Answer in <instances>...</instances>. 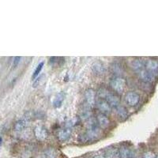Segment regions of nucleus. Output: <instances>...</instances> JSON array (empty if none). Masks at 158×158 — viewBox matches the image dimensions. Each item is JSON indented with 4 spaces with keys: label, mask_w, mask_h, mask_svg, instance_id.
Returning <instances> with one entry per match:
<instances>
[{
    "label": "nucleus",
    "mask_w": 158,
    "mask_h": 158,
    "mask_svg": "<svg viewBox=\"0 0 158 158\" xmlns=\"http://www.w3.org/2000/svg\"><path fill=\"white\" fill-rule=\"evenodd\" d=\"M98 95L100 96L101 99H103L104 101H106L111 107L116 108L120 104V100L119 97L115 95L113 93H111L108 89L104 88L100 89L98 91Z\"/></svg>",
    "instance_id": "obj_1"
},
{
    "label": "nucleus",
    "mask_w": 158,
    "mask_h": 158,
    "mask_svg": "<svg viewBox=\"0 0 158 158\" xmlns=\"http://www.w3.org/2000/svg\"><path fill=\"white\" fill-rule=\"evenodd\" d=\"M101 135V131L96 124H90L89 127L87 131L81 137V141L83 142H94Z\"/></svg>",
    "instance_id": "obj_2"
},
{
    "label": "nucleus",
    "mask_w": 158,
    "mask_h": 158,
    "mask_svg": "<svg viewBox=\"0 0 158 158\" xmlns=\"http://www.w3.org/2000/svg\"><path fill=\"white\" fill-rule=\"evenodd\" d=\"M110 85L111 89L116 92L117 94H123L126 87V80L121 77H115L111 80Z\"/></svg>",
    "instance_id": "obj_3"
},
{
    "label": "nucleus",
    "mask_w": 158,
    "mask_h": 158,
    "mask_svg": "<svg viewBox=\"0 0 158 158\" xmlns=\"http://www.w3.org/2000/svg\"><path fill=\"white\" fill-rule=\"evenodd\" d=\"M125 101L130 106H136L140 101V96L135 92H128L125 96Z\"/></svg>",
    "instance_id": "obj_4"
},
{
    "label": "nucleus",
    "mask_w": 158,
    "mask_h": 158,
    "mask_svg": "<svg viewBox=\"0 0 158 158\" xmlns=\"http://www.w3.org/2000/svg\"><path fill=\"white\" fill-rule=\"evenodd\" d=\"M144 67L146 70L150 72L151 74L156 76L158 74V62L153 59H148L146 62L144 63Z\"/></svg>",
    "instance_id": "obj_5"
},
{
    "label": "nucleus",
    "mask_w": 158,
    "mask_h": 158,
    "mask_svg": "<svg viewBox=\"0 0 158 158\" xmlns=\"http://www.w3.org/2000/svg\"><path fill=\"white\" fill-rule=\"evenodd\" d=\"M34 135L38 140L44 141L48 136V132L44 127L37 126L34 129Z\"/></svg>",
    "instance_id": "obj_6"
},
{
    "label": "nucleus",
    "mask_w": 158,
    "mask_h": 158,
    "mask_svg": "<svg viewBox=\"0 0 158 158\" xmlns=\"http://www.w3.org/2000/svg\"><path fill=\"white\" fill-rule=\"evenodd\" d=\"M97 108L101 111V114L104 115H108L111 111V107L110 106L108 103L103 99H100L97 102Z\"/></svg>",
    "instance_id": "obj_7"
},
{
    "label": "nucleus",
    "mask_w": 158,
    "mask_h": 158,
    "mask_svg": "<svg viewBox=\"0 0 158 158\" xmlns=\"http://www.w3.org/2000/svg\"><path fill=\"white\" fill-rule=\"evenodd\" d=\"M138 75H139V77L142 79V81H145V82H153L155 79V76L153 75V74H151L150 72H149L148 70H146V69L144 68L142 69V70L138 73Z\"/></svg>",
    "instance_id": "obj_8"
},
{
    "label": "nucleus",
    "mask_w": 158,
    "mask_h": 158,
    "mask_svg": "<svg viewBox=\"0 0 158 158\" xmlns=\"http://www.w3.org/2000/svg\"><path fill=\"white\" fill-rule=\"evenodd\" d=\"M92 70L94 72V74H97V75H102L106 71L105 66L101 61L95 62L92 66Z\"/></svg>",
    "instance_id": "obj_9"
},
{
    "label": "nucleus",
    "mask_w": 158,
    "mask_h": 158,
    "mask_svg": "<svg viewBox=\"0 0 158 158\" xmlns=\"http://www.w3.org/2000/svg\"><path fill=\"white\" fill-rule=\"evenodd\" d=\"M71 135V130L70 128H64L62 129L57 133V138L60 142H66L70 138Z\"/></svg>",
    "instance_id": "obj_10"
},
{
    "label": "nucleus",
    "mask_w": 158,
    "mask_h": 158,
    "mask_svg": "<svg viewBox=\"0 0 158 158\" xmlns=\"http://www.w3.org/2000/svg\"><path fill=\"white\" fill-rule=\"evenodd\" d=\"M65 97H66V94L63 93V92H60L59 94H56L54 97L53 99V101H52V104H53V107L55 108H59L62 106L63 101L65 100Z\"/></svg>",
    "instance_id": "obj_11"
},
{
    "label": "nucleus",
    "mask_w": 158,
    "mask_h": 158,
    "mask_svg": "<svg viewBox=\"0 0 158 158\" xmlns=\"http://www.w3.org/2000/svg\"><path fill=\"white\" fill-rule=\"evenodd\" d=\"M97 123L101 128L106 129L110 126V120L106 115L104 114H100L97 116Z\"/></svg>",
    "instance_id": "obj_12"
},
{
    "label": "nucleus",
    "mask_w": 158,
    "mask_h": 158,
    "mask_svg": "<svg viewBox=\"0 0 158 158\" xmlns=\"http://www.w3.org/2000/svg\"><path fill=\"white\" fill-rule=\"evenodd\" d=\"M118 155L120 158H131L134 156V153L132 149L130 148L123 146L118 149Z\"/></svg>",
    "instance_id": "obj_13"
},
{
    "label": "nucleus",
    "mask_w": 158,
    "mask_h": 158,
    "mask_svg": "<svg viewBox=\"0 0 158 158\" xmlns=\"http://www.w3.org/2000/svg\"><path fill=\"white\" fill-rule=\"evenodd\" d=\"M95 92L92 89H89L85 92V100H86V104L89 106L92 107L95 104Z\"/></svg>",
    "instance_id": "obj_14"
},
{
    "label": "nucleus",
    "mask_w": 158,
    "mask_h": 158,
    "mask_svg": "<svg viewBox=\"0 0 158 158\" xmlns=\"http://www.w3.org/2000/svg\"><path fill=\"white\" fill-rule=\"evenodd\" d=\"M115 108V111H116V114L119 116V118H123V119H125V118H127L128 116V112L127 111V109L124 107L120 106L118 105V107H116Z\"/></svg>",
    "instance_id": "obj_15"
},
{
    "label": "nucleus",
    "mask_w": 158,
    "mask_h": 158,
    "mask_svg": "<svg viewBox=\"0 0 158 158\" xmlns=\"http://www.w3.org/2000/svg\"><path fill=\"white\" fill-rule=\"evenodd\" d=\"M90 110H91V107L89 106L87 104H85L81 109V118H85V119L89 118L90 115H91V111H90Z\"/></svg>",
    "instance_id": "obj_16"
},
{
    "label": "nucleus",
    "mask_w": 158,
    "mask_h": 158,
    "mask_svg": "<svg viewBox=\"0 0 158 158\" xmlns=\"http://www.w3.org/2000/svg\"><path fill=\"white\" fill-rule=\"evenodd\" d=\"M131 66H132V68L135 70V71H136L137 73L142 70V69H144V63H142V61H141L140 59H135L132 63H131Z\"/></svg>",
    "instance_id": "obj_17"
},
{
    "label": "nucleus",
    "mask_w": 158,
    "mask_h": 158,
    "mask_svg": "<svg viewBox=\"0 0 158 158\" xmlns=\"http://www.w3.org/2000/svg\"><path fill=\"white\" fill-rule=\"evenodd\" d=\"M26 121L25 119H19L18 121H17L15 125V130L16 131H22V130H24L26 127Z\"/></svg>",
    "instance_id": "obj_18"
},
{
    "label": "nucleus",
    "mask_w": 158,
    "mask_h": 158,
    "mask_svg": "<svg viewBox=\"0 0 158 158\" xmlns=\"http://www.w3.org/2000/svg\"><path fill=\"white\" fill-rule=\"evenodd\" d=\"M45 154L48 158H57L59 156V153H58L57 150L55 149H48L45 152Z\"/></svg>",
    "instance_id": "obj_19"
},
{
    "label": "nucleus",
    "mask_w": 158,
    "mask_h": 158,
    "mask_svg": "<svg viewBox=\"0 0 158 158\" xmlns=\"http://www.w3.org/2000/svg\"><path fill=\"white\" fill-rule=\"evenodd\" d=\"M44 65V62H41V63H40L39 64L37 65V67H36V69H35L34 72H33V74H32V78L33 79V80H35V79L36 78V77L39 75V74L40 73L42 69H43Z\"/></svg>",
    "instance_id": "obj_20"
},
{
    "label": "nucleus",
    "mask_w": 158,
    "mask_h": 158,
    "mask_svg": "<svg viewBox=\"0 0 158 158\" xmlns=\"http://www.w3.org/2000/svg\"><path fill=\"white\" fill-rule=\"evenodd\" d=\"M156 155L153 152H152V151H148V152L144 153L143 157L142 158H156Z\"/></svg>",
    "instance_id": "obj_21"
},
{
    "label": "nucleus",
    "mask_w": 158,
    "mask_h": 158,
    "mask_svg": "<svg viewBox=\"0 0 158 158\" xmlns=\"http://www.w3.org/2000/svg\"><path fill=\"white\" fill-rule=\"evenodd\" d=\"M20 60H21V57H19V56L15 58V60H14V64H13L14 67H16L17 66H18V63H19V62H20Z\"/></svg>",
    "instance_id": "obj_22"
},
{
    "label": "nucleus",
    "mask_w": 158,
    "mask_h": 158,
    "mask_svg": "<svg viewBox=\"0 0 158 158\" xmlns=\"http://www.w3.org/2000/svg\"><path fill=\"white\" fill-rule=\"evenodd\" d=\"M93 158H106V156H103V155H97V156H95Z\"/></svg>",
    "instance_id": "obj_23"
},
{
    "label": "nucleus",
    "mask_w": 158,
    "mask_h": 158,
    "mask_svg": "<svg viewBox=\"0 0 158 158\" xmlns=\"http://www.w3.org/2000/svg\"><path fill=\"white\" fill-rule=\"evenodd\" d=\"M2 138L0 137V146H1V145H2Z\"/></svg>",
    "instance_id": "obj_24"
},
{
    "label": "nucleus",
    "mask_w": 158,
    "mask_h": 158,
    "mask_svg": "<svg viewBox=\"0 0 158 158\" xmlns=\"http://www.w3.org/2000/svg\"><path fill=\"white\" fill-rule=\"evenodd\" d=\"M156 158H158V154L156 156Z\"/></svg>",
    "instance_id": "obj_25"
}]
</instances>
